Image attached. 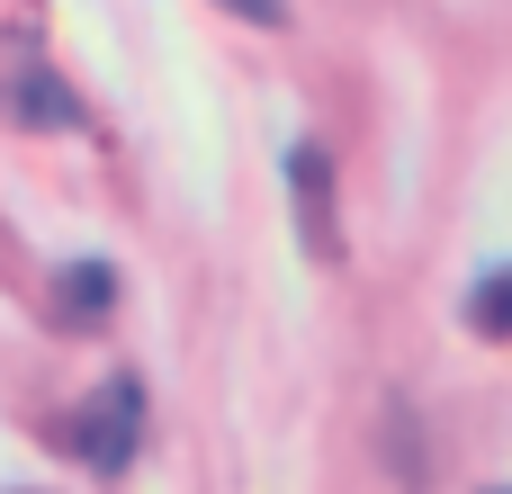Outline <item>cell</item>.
<instances>
[{
    "instance_id": "obj_2",
    "label": "cell",
    "mask_w": 512,
    "mask_h": 494,
    "mask_svg": "<svg viewBox=\"0 0 512 494\" xmlns=\"http://www.w3.org/2000/svg\"><path fill=\"white\" fill-rule=\"evenodd\" d=\"M288 189H297V225H306V252L333 270V261H342V225H333V162H324V144H315V135L288 153Z\"/></svg>"
},
{
    "instance_id": "obj_6",
    "label": "cell",
    "mask_w": 512,
    "mask_h": 494,
    "mask_svg": "<svg viewBox=\"0 0 512 494\" xmlns=\"http://www.w3.org/2000/svg\"><path fill=\"white\" fill-rule=\"evenodd\" d=\"M495 494H512V486H495Z\"/></svg>"
},
{
    "instance_id": "obj_5",
    "label": "cell",
    "mask_w": 512,
    "mask_h": 494,
    "mask_svg": "<svg viewBox=\"0 0 512 494\" xmlns=\"http://www.w3.org/2000/svg\"><path fill=\"white\" fill-rule=\"evenodd\" d=\"M108 297H117V270H108V261H72V270H63V306L99 315Z\"/></svg>"
},
{
    "instance_id": "obj_3",
    "label": "cell",
    "mask_w": 512,
    "mask_h": 494,
    "mask_svg": "<svg viewBox=\"0 0 512 494\" xmlns=\"http://www.w3.org/2000/svg\"><path fill=\"white\" fill-rule=\"evenodd\" d=\"M9 108H18V117H27V126H72V117H81V99H72V90H63V81H45V72H36V63H27V72H18V81H9Z\"/></svg>"
},
{
    "instance_id": "obj_4",
    "label": "cell",
    "mask_w": 512,
    "mask_h": 494,
    "mask_svg": "<svg viewBox=\"0 0 512 494\" xmlns=\"http://www.w3.org/2000/svg\"><path fill=\"white\" fill-rule=\"evenodd\" d=\"M468 333L512 342V261H504V270H486V279L468 288Z\"/></svg>"
},
{
    "instance_id": "obj_1",
    "label": "cell",
    "mask_w": 512,
    "mask_h": 494,
    "mask_svg": "<svg viewBox=\"0 0 512 494\" xmlns=\"http://www.w3.org/2000/svg\"><path fill=\"white\" fill-rule=\"evenodd\" d=\"M135 441H144V378H108L90 405H81V423H72V450L99 468V477H126L135 468Z\"/></svg>"
}]
</instances>
